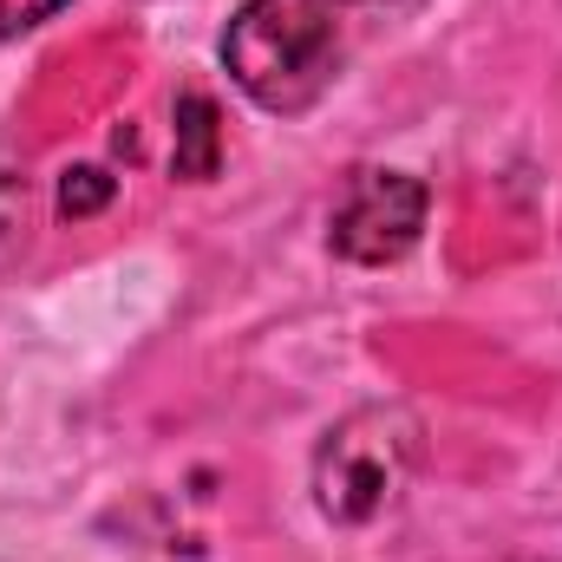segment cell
<instances>
[{
	"label": "cell",
	"mask_w": 562,
	"mask_h": 562,
	"mask_svg": "<svg viewBox=\"0 0 562 562\" xmlns=\"http://www.w3.org/2000/svg\"><path fill=\"white\" fill-rule=\"evenodd\" d=\"M223 66L276 119H301L340 79V26L321 0H249L223 26Z\"/></svg>",
	"instance_id": "6da1fadb"
},
{
	"label": "cell",
	"mask_w": 562,
	"mask_h": 562,
	"mask_svg": "<svg viewBox=\"0 0 562 562\" xmlns=\"http://www.w3.org/2000/svg\"><path fill=\"white\" fill-rule=\"evenodd\" d=\"M419 471V419L406 406H360L314 445V510L340 530L380 524Z\"/></svg>",
	"instance_id": "7a4b0ae2"
},
{
	"label": "cell",
	"mask_w": 562,
	"mask_h": 562,
	"mask_svg": "<svg viewBox=\"0 0 562 562\" xmlns=\"http://www.w3.org/2000/svg\"><path fill=\"white\" fill-rule=\"evenodd\" d=\"M425 210H431V196H425V183L413 170L367 164V170L347 177V190L327 216V249L340 262H360V269L406 262L425 236Z\"/></svg>",
	"instance_id": "3957f363"
},
{
	"label": "cell",
	"mask_w": 562,
	"mask_h": 562,
	"mask_svg": "<svg viewBox=\"0 0 562 562\" xmlns=\"http://www.w3.org/2000/svg\"><path fill=\"white\" fill-rule=\"evenodd\" d=\"M170 164H177L183 183H210L216 164H223V125H216V105L203 92L177 99V150H170Z\"/></svg>",
	"instance_id": "277c9868"
},
{
	"label": "cell",
	"mask_w": 562,
	"mask_h": 562,
	"mask_svg": "<svg viewBox=\"0 0 562 562\" xmlns=\"http://www.w3.org/2000/svg\"><path fill=\"white\" fill-rule=\"evenodd\" d=\"M112 177L99 170V164H79V170H66V183H59V216L66 223H79V216H99L105 203H112Z\"/></svg>",
	"instance_id": "5b68a950"
},
{
	"label": "cell",
	"mask_w": 562,
	"mask_h": 562,
	"mask_svg": "<svg viewBox=\"0 0 562 562\" xmlns=\"http://www.w3.org/2000/svg\"><path fill=\"white\" fill-rule=\"evenodd\" d=\"M59 7H72V0H0V46L20 40V33H33V26H46Z\"/></svg>",
	"instance_id": "8992f818"
},
{
	"label": "cell",
	"mask_w": 562,
	"mask_h": 562,
	"mask_svg": "<svg viewBox=\"0 0 562 562\" xmlns=\"http://www.w3.org/2000/svg\"><path fill=\"white\" fill-rule=\"evenodd\" d=\"M321 7H334V0H321ZM347 7H386V0H347Z\"/></svg>",
	"instance_id": "52a82bcc"
}]
</instances>
